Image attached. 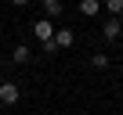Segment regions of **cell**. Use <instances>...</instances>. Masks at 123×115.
I'll return each instance as SVG.
<instances>
[{"instance_id": "6da1fadb", "label": "cell", "mask_w": 123, "mask_h": 115, "mask_svg": "<svg viewBox=\"0 0 123 115\" xmlns=\"http://www.w3.org/2000/svg\"><path fill=\"white\" fill-rule=\"evenodd\" d=\"M22 101V86L15 83V79H0V104H18Z\"/></svg>"}, {"instance_id": "7a4b0ae2", "label": "cell", "mask_w": 123, "mask_h": 115, "mask_svg": "<svg viewBox=\"0 0 123 115\" xmlns=\"http://www.w3.org/2000/svg\"><path fill=\"white\" fill-rule=\"evenodd\" d=\"M54 32H58V29H54V22H51V18H36V22H33V36H36L40 43L54 40Z\"/></svg>"}, {"instance_id": "3957f363", "label": "cell", "mask_w": 123, "mask_h": 115, "mask_svg": "<svg viewBox=\"0 0 123 115\" xmlns=\"http://www.w3.org/2000/svg\"><path fill=\"white\" fill-rule=\"evenodd\" d=\"M119 36H123V22L109 15V18H105V25H101V40H105V43H116Z\"/></svg>"}, {"instance_id": "277c9868", "label": "cell", "mask_w": 123, "mask_h": 115, "mask_svg": "<svg viewBox=\"0 0 123 115\" xmlns=\"http://www.w3.org/2000/svg\"><path fill=\"white\" fill-rule=\"evenodd\" d=\"M40 7H43V18L58 22L62 15H65V0H40Z\"/></svg>"}, {"instance_id": "5b68a950", "label": "cell", "mask_w": 123, "mask_h": 115, "mask_svg": "<svg viewBox=\"0 0 123 115\" xmlns=\"http://www.w3.org/2000/svg\"><path fill=\"white\" fill-rule=\"evenodd\" d=\"M29 61H33V47L29 43H18L11 50V65H29Z\"/></svg>"}, {"instance_id": "8992f818", "label": "cell", "mask_w": 123, "mask_h": 115, "mask_svg": "<svg viewBox=\"0 0 123 115\" xmlns=\"http://www.w3.org/2000/svg\"><path fill=\"white\" fill-rule=\"evenodd\" d=\"M54 43H58V50H69V47L76 43V32H73V29H65V25H62V29L54 32Z\"/></svg>"}, {"instance_id": "52a82bcc", "label": "cell", "mask_w": 123, "mask_h": 115, "mask_svg": "<svg viewBox=\"0 0 123 115\" xmlns=\"http://www.w3.org/2000/svg\"><path fill=\"white\" fill-rule=\"evenodd\" d=\"M98 11H101V0H80V15L83 18H94Z\"/></svg>"}, {"instance_id": "ba28073f", "label": "cell", "mask_w": 123, "mask_h": 115, "mask_svg": "<svg viewBox=\"0 0 123 115\" xmlns=\"http://www.w3.org/2000/svg\"><path fill=\"white\" fill-rule=\"evenodd\" d=\"M109 61H112V58H109L105 50H94V54H91V68H98V72H101V68H109Z\"/></svg>"}, {"instance_id": "9c48e42d", "label": "cell", "mask_w": 123, "mask_h": 115, "mask_svg": "<svg viewBox=\"0 0 123 115\" xmlns=\"http://www.w3.org/2000/svg\"><path fill=\"white\" fill-rule=\"evenodd\" d=\"M101 7H105L112 18H123V0H101Z\"/></svg>"}, {"instance_id": "30bf717a", "label": "cell", "mask_w": 123, "mask_h": 115, "mask_svg": "<svg viewBox=\"0 0 123 115\" xmlns=\"http://www.w3.org/2000/svg\"><path fill=\"white\" fill-rule=\"evenodd\" d=\"M40 50H43V54H58V43H54V40H47V43H40Z\"/></svg>"}, {"instance_id": "8fae6325", "label": "cell", "mask_w": 123, "mask_h": 115, "mask_svg": "<svg viewBox=\"0 0 123 115\" xmlns=\"http://www.w3.org/2000/svg\"><path fill=\"white\" fill-rule=\"evenodd\" d=\"M11 4H15V7H25V4H29V0H11Z\"/></svg>"}]
</instances>
